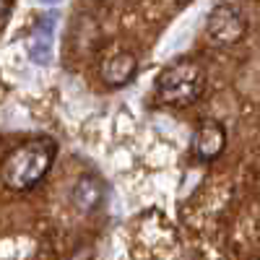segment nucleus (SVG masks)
Returning <instances> with one entry per match:
<instances>
[{
	"mask_svg": "<svg viewBox=\"0 0 260 260\" xmlns=\"http://www.w3.org/2000/svg\"><path fill=\"white\" fill-rule=\"evenodd\" d=\"M57 156V141L50 136H37L29 138L3 159L0 167V180L13 192H29L42 180L50 175V169Z\"/></svg>",
	"mask_w": 260,
	"mask_h": 260,
	"instance_id": "obj_1",
	"label": "nucleus"
},
{
	"mask_svg": "<svg viewBox=\"0 0 260 260\" xmlns=\"http://www.w3.org/2000/svg\"><path fill=\"white\" fill-rule=\"evenodd\" d=\"M206 91V68L195 57H177L156 78V94L167 107H190Z\"/></svg>",
	"mask_w": 260,
	"mask_h": 260,
	"instance_id": "obj_2",
	"label": "nucleus"
},
{
	"mask_svg": "<svg viewBox=\"0 0 260 260\" xmlns=\"http://www.w3.org/2000/svg\"><path fill=\"white\" fill-rule=\"evenodd\" d=\"M247 31V18L242 13V8L237 6H229V3H221L216 6L208 18H206V34L213 45H234V42H240Z\"/></svg>",
	"mask_w": 260,
	"mask_h": 260,
	"instance_id": "obj_3",
	"label": "nucleus"
},
{
	"mask_svg": "<svg viewBox=\"0 0 260 260\" xmlns=\"http://www.w3.org/2000/svg\"><path fill=\"white\" fill-rule=\"evenodd\" d=\"M192 156L198 161H213L226 148V130L219 120H203L192 133Z\"/></svg>",
	"mask_w": 260,
	"mask_h": 260,
	"instance_id": "obj_4",
	"label": "nucleus"
},
{
	"mask_svg": "<svg viewBox=\"0 0 260 260\" xmlns=\"http://www.w3.org/2000/svg\"><path fill=\"white\" fill-rule=\"evenodd\" d=\"M138 73V60L133 52H115L110 57L102 60V68H99V76H102V83L110 86V89H122L130 81L136 78Z\"/></svg>",
	"mask_w": 260,
	"mask_h": 260,
	"instance_id": "obj_5",
	"label": "nucleus"
},
{
	"mask_svg": "<svg viewBox=\"0 0 260 260\" xmlns=\"http://www.w3.org/2000/svg\"><path fill=\"white\" fill-rule=\"evenodd\" d=\"M107 201V182L99 175H81L71 187V203L81 213H91Z\"/></svg>",
	"mask_w": 260,
	"mask_h": 260,
	"instance_id": "obj_6",
	"label": "nucleus"
},
{
	"mask_svg": "<svg viewBox=\"0 0 260 260\" xmlns=\"http://www.w3.org/2000/svg\"><path fill=\"white\" fill-rule=\"evenodd\" d=\"M52 57V18L42 21L29 37V60L37 65H47Z\"/></svg>",
	"mask_w": 260,
	"mask_h": 260,
	"instance_id": "obj_7",
	"label": "nucleus"
},
{
	"mask_svg": "<svg viewBox=\"0 0 260 260\" xmlns=\"http://www.w3.org/2000/svg\"><path fill=\"white\" fill-rule=\"evenodd\" d=\"M71 260H94V250H91V247H78V250L71 255Z\"/></svg>",
	"mask_w": 260,
	"mask_h": 260,
	"instance_id": "obj_8",
	"label": "nucleus"
},
{
	"mask_svg": "<svg viewBox=\"0 0 260 260\" xmlns=\"http://www.w3.org/2000/svg\"><path fill=\"white\" fill-rule=\"evenodd\" d=\"M11 3H13V0H0V16H6V13H8Z\"/></svg>",
	"mask_w": 260,
	"mask_h": 260,
	"instance_id": "obj_9",
	"label": "nucleus"
},
{
	"mask_svg": "<svg viewBox=\"0 0 260 260\" xmlns=\"http://www.w3.org/2000/svg\"><path fill=\"white\" fill-rule=\"evenodd\" d=\"M42 3H60V0H42Z\"/></svg>",
	"mask_w": 260,
	"mask_h": 260,
	"instance_id": "obj_10",
	"label": "nucleus"
}]
</instances>
